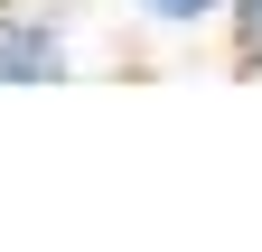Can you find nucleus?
<instances>
[{"label": "nucleus", "instance_id": "1", "mask_svg": "<svg viewBox=\"0 0 262 252\" xmlns=\"http://www.w3.org/2000/svg\"><path fill=\"white\" fill-rule=\"evenodd\" d=\"M75 75V47H66V28L47 10H19V0H0V84H66Z\"/></svg>", "mask_w": 262, "mask_h": 252}, {"label": "nucleus", "instance_id": "2", "mask_svg": "<svg viewBox=\"0 0 262 252\" xmlns=\"http://www.w3.org/2000/svg\"><path fill=\"white\" fill-rule=\"evenodd\" d=\"M150 28H169V38H196V28H215L225 19V0H131Z\"/></svg>", "mask_w": 262, "mask_h": 252}, {"label": "nucleus", "instance_id": "3", "mask_svg": "<svg viewBox=\"0 0 262 252\" xmlns=\"http://www.w3.org/2000/svg\"><path fill=\"white\" fill-rule=\"evenodd\" d=\"M215 28H225V47H234V66L262 75V0H225V19H215Z\"/></svg>", "mask_w": 262, "mask_h": 252}]
</instances>
